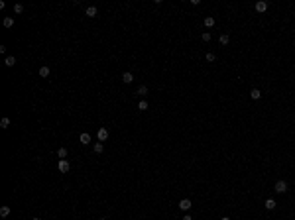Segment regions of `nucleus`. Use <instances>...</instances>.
Listing matches in <instances>:
<instances>
[{
    "instance_id": "obj_1",
    "label": "nucleus",
    "mask_w": 295,
    "mask_h": 220,
    "mask_svg": "<svg viewBox=\"0 0 295 220\" xmlns=\"http://www.w3.org/2000/svg\"><path fill=\"white\" fill-rule=\"evenodd\" d=\"M273 191H275V192H281V195H283V192H287V183H285V181H278L275 185H273Z\"/></svg>"
},
{
    "instance_id": "obj_2",
    "label": "nucleus",
    "mask_w": 295,
    "mask_h": 220,
    "mask_svg": "<svg viewBox=\"0 0 295 220\" xmlns=\"http://www.w3.org/2000/svg\"><path fill=\"white\" fill-rule=\"evenodd\" d=\"M97 138H98V142H106V140H108V130H106V128H98Z\"/></svg>"
},
{
    "instance_id": "obj_3",
    "label": "nucleus",
    "mask_w": 295,
    "mask_h": 220,
    "mask_svg": "<svg viewBox=\"0 0 295 220\" xmlns=\"http://www.w3.org/2000/svg\"><path fill=\"white\" fill-rule=\"evenodd\" d=\"M191 206H193V203L189 200V198H181V200H179V208L183 210V212H187V210L191 208Z\"/></svg>"
},
{
    "instance_id": "obj_4",
    "label": "nucleus",
    "mask_w": 295,
    "mask_h": 220,
    "mask_svg": "<svg viewBox=\"0 0 295 220\" xmlns=\"http://www.w3.org/2000/svg\"><path fill=\"white\" fill-rule=\"evenodd\" d=\"M57 167H59V171H61V173H67V171L71 169V165H69V161H67V159H59Z\"/></svg>"
},
{
    "instance_id": "obj_5",
    "label": "nucleus",
    "mask_w": 295,
    "mask_h": 220,
    "mask_svg": "<svg viewBox=\"0 0 295 220\" xmlns=\"http://www.w3.org/2000/svg\"><path fill=\"white\" fill-rule=\"evenodd\" d=\"M250 98L252 100H260L262 98V90H260V88H252L250 90Z\"/></svg>"
},
{
    "instance_id": "obj_6",
    "label": "nucleus",
    "mask_w": 295,
    "mask_h": 220,
    "mask_svg": "<svg viewBox=\"0 0 295 220\" xmlns=\"http://www.w3.org/2000/svg\"><path fill=\"white\" fill-rule=\"evenodd\" d=\"M256 10L260 12V14H264V12L268 10V2H264V0H260V2H256Z\"/></svg>"
},
{
    "instance_id": "obj_7",
    "label": "nucleus",
    "mask_w": 295,
    "mask_h": 220,
    "mask_svg": "<svg viewBox=\"0 0 295 220\" xmlns=\"http://www.w3.org/2000/svg\"><path fill=\"white\" fill-rule=\"evenodd\" d=\"M79 142H81L83 145H89V143H91V136H89L87 132H83L81 136H79Z\"/></svg>"
},
{
    "instance_id": "obj_8",
    "label": "nucleus",
    "mask_w": 295,
    "mask_h": 220,
    "mask_svg": "<svg viewBox=\"0 0 295 220\" xmlns=\"http://www.w3.org/2000/svg\"><path fill=\"white\" fill-rule=\"evenodd\" d=\"M97 6H89V8H87V10H85V14H87V16L89 18H97Z\"/></svg>"
},
{
    "instance_id": "obj_9",
    "label": "nucleus",
    "mask_w": 295,
    "mask_h": 220,
    "mask_svg": "<svg viewBox=\"0 0 295 220\" xmlns=\"http://www.w3.org/2000/svg\"><path fill=\"white\" fill-rule=\"evenodd\" d=\"M134 81V75H132V73H122V82H126V85H130V82Z\"/></svg>"
},
{
    "instance_id": "obj_10",
    "label": "nucleus",
    "mask_w": 295,
    "mask_h": 220,
    "mask_svg": "<svg viewBox=\"0 0 295 220\" xmlns=\"http://www.w3.org/2000/svg\"><path fill=\"white\" fill-rule=\"evenodd\" d=\"M264 204H266V208H268V210H273V208H275V206H278V203H275L273 198H268V200H266V203H264Z\"/></svg>"
},
{
    "instance_id": "obj_11",
    "label": "nucleus",
    "mask_w": 295,
    "mask_h": 220,
    "mask_svg": "<svg viewBox=\"0 0 295 220\" xmlns=\"http://www.w3.org/2000/svg\"><path fill=\"white\" fill-rule=\"evenodd\" d=\"M4 65H6V67H14V65H16V57H12V55H10V57H6V59H4Z\"/></svg>"
},
{
    "instance_id": "obj_12",
    "label": "nucleus",
    "mask_w": 295,
    "mask_h": 220,
    "mask_svg": "<svg viewBox=\"0 0 295 220\" xmlns=\"http://www.w3.org/2000/svg\"><path fill=\"white\" fill-rule=\"evenodd\" d=\"M93 149H94V153H102V151H104V143L102 142H97Z\"/></svg>"
},
{
    "instance_id": "obj_13",
    "label": "nucleus",
    "mask_w": 295,
    "mask_h": 220,
    "mask_svg": "<svg viewBox=\"0 0 295 220\" xmlns=\"http://www.w3.org/2000/svg\"><path fill=\"white\" fill-rule=\"evenodd\" d=\"M0 128H2V130H8V128H10V118H2V120H0Z\"/></svg>"
},
{
    "instance_id": "obj_14",
    "label": "nucleus",
    "mask_w": 295,
    "mask_h": 220,
    "mask_svg": "<svg viewBox=\"0 0 295 220\" xmlns=\"http://www.w3.org/2000/svg\"><path fill=\"white\" fill-rule=\"evenodd\" d=\"M2 24H4V28H12V26H14V18H12V16H6Z\"/></svg>"
},
{
    "instance_id": "obj_15",
    "label": "nucleus",
    "mask_w": 295,
    "mask_h": 220,
    "mask_svg": "<svg viewBox=\"0 0 295 220\" xmlns=\"http://www.w3.org/2000/svg\"><path fill=\"white\" fill-rule=\"evenodd\" d=\"M0 216H2V218L10 216V206H2V208H0Z\"/></svg>"
},
{
    "instance_id": "obj_16",
    "label": "nucleus",
    "mask_w": 295,
    "mask_h": 220,
    "mask_svg": "<svg viewBox=\"0 0 295 220\" xmlns=\"http://www.w3.org/2000/svg\"><path fill=\"white\" fill-rule=\"evenodd\" d=\"M39 77H49V67H39Z\"/></svg>"
},
{
    "instance_id": "obj_17",
    "label": "nucleus",
    "mask_w": 295,
    "mask_h": 220,
    "mask_svg": "<svg viewBox=\"0 0 295 220\" xmlns=\"http://www.w3.org/2000/svg\"><path fill=\"white\" fill-rule=\"evenodd\" d=\"M57 157H59V159H65V157H67V149L65 148H59V149H57Z\"/></svg>"
},
{
    "instance_id": "obj_18",
    "label": "nucleus",
    "mask_w": 295,
    "mask_h": 220,
    "mask_svg": "<svg viewBox=\"0 0 295 220\" xmlns=\"http://www.w3.org/2000/svg\"><path fill=\"white\" fill-rule=\"evenodd\" d=\"M138 96H146V94H148V87H146V85H142V87H140V88H138Z\"/></svg>"
},
{
    "instance_id": "obj_19",
    "label": "nucleus",
    "mask_w": 295,
    "mask_h": 220,
    "mask_svg": "<svg viewBox=\"0 0 295 220\" xmlns=\"http://www.w3.org/2000/svg\"><path fill=\"white\" fill-rule=\"evenodd\" d=\"M205 26H207V28H213V26H214V18H213V16H207V18H205Z\"/></svg>"
},
{
    "instance_id": "obj_20",
    "label": "nucleus",
    "mask_w": 295,
    "mask_h": 220,
    "mask_svg": "<svg viewBox=\"0 0 295 220\" xmlns=\"http://www.w3.org/2000/svg\"><path fill=\"white\" fill-rule=\"evenodd\" d=\"M219 41H220V43H222V45H226V43H228V41H230L228 33H222V35H220V38H219Z\"/></svg>"
},
{
    "instance_id": "obj_21",
    "label": "nucleus",
    "mask_w": 295,
    "mask_h": 220,
    "mask_svg": "<svg viewBox=\"0 0 295 220\" xmlns=\"http://www.w3.org/2000/svg\"><path fill=\"white\" fill-rule=\"evenodd\" d=\"M148 106L150 104H148L146 100H140V102H138V110H148Z\"/></svg>"
},
{
    "instance_id": "obj_22",
    "label": "nucleus",
    "mask_w": 295,
    "mask_h": 220,
    "mask_svg": "<svg viewBox=\"0 0 295 220\" xmlns=\"http://www.w3.org/2000/svg\"><path fill=\"white\" fill-rule=\"evenodd\" d=\"M201 39L205 41V43H207V41H211V33H209V32H203V33H201Z\"/></svg>"
},
{
    "instance_id": "obj_23",
    "label": "nucleus",
    "mask_w": 295,
    "mask_h": 220,
    "mask_svg": "<svg viewBox=\"0 0 295 220\" xmlns=\"http://www.w3.org/2000/svg\"><path fill=\"white\" fill-rule=\"evenodd\" d=\"M14 12H16V14H22V12H24V6H22V4H16V6H14Z\"/></svg>"
},
{
    "instance_id": "obj_24",
    "label": "nucleus",
    "mask_w": 295,
    "mask_h": 220,
    "mask_svg": "<svg viewBox=\"0 0 295 220\" xmlns=\"http://www.w3.org/2000/svg\"><path fill=\"white\" fill-rule=\"evenodd\" d=\"M207 61H209V63L217 61V55H214V53H207Z\"/></svg>"
},
{
    "instance_id": "obj_25",
    "label": "nucleus",
    "mask_w": 295,
    "mask_h": 220,
    "mask_svg": "<svg viewBox=\"0 0 295 220\" xmlns=\"http://www.w3.org/2000/svg\"><path fill=\"white\" fill-rule=\"evenodd\" d=\"M183 220H193V218H191L189 214H185V216H183Z\"/></svg>"
},
{
    "instance_id": "obj_26",
    "label": "nucleus",
    "mask_w": 295,
    "mask_h": 220,
    "mask_svg": "<svg viewBox=\"0 0 295 220\" xmlns=\"http://www.w3.org/2000/svg\"><path fill=\"white\" fill-rule=\"evenodd\" d=\"M220 220H232V218H230V216H222V218H220Z\"/></svg>"
},
{
    "instance_id": "obj_27",
    "label": "nucleus",
    "mask_w": 295,
    "mask_h": 220,
    "mask_svg": "<svg viewBox=\"0 0 295 220\" xmlns=\"http://www.w3.org/2000/svg\"><path fill=\"white\" fill-rule=\"evenodd\" d=\"M32 220H41V218H32Z\"/></svg>"
},
{
    "instance_id": "obj_28",
    "label": "nucleus",
    "mask_w": 295,
    "mask_h": 220,
    "mask_svg": "<svg viewBox=\"0 0 295 220\" xmlns=\"http://www.w3.org/2000/svg\"><path fill=\"white\" fill-rule=\"evenodd\" d=\"M98 220H106V218H98Z\"/></svg>"
}]
</instances>
